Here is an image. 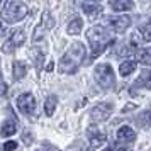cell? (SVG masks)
<instances>
[{"label": "cell", "mask_w": 151, "mask_h": 151, "mask_svg": "<svg viewBox=\"0 0 151 151\" xmlns=\"http://www.w3.org/2000/svg\"><path fill=\"white\" fill-rule=\"evenodd\" d=\"M83 56H85L83 44L82 42H73L66 51V55L60 61V71L61 73H75L80 66V63L83 61Z\"/></svg>", "instance_id": "1"}, {"label": "cell", "mask_w": 151, "mask_h": 151, "mask_svg": "<svg viewBox=\"0 0 151 151\" xmlns=\"http://www.w3.org/2000/svg\"><path fill=\"white\" fill-rule=\"evenodd\" d=\"M87 39H88L90 46H92V58H97L110 44V36L107 32V29L102 27V26L90 27L87 31Z\"/></svg>", "instance_id": "2"}, {"label": "cell", "mask_w": 151, "mask_h": 151, "mask_svg": "<svg viewBox=\"0 0 151 151\" xmlns=\"http://www.w3.org/2000/svg\"><path fill=\"white\" fill-rule=\"evenodd\" d=\"M27 14V7L21 0H7L5 7L2 10V17L7 22H19Z\"/></svg>", "instance_id": "3"}, {"label": "cell", "mask_w": 151, "mask_h": 151, "mask_svg": "<svg viewBox=\"0 0 151 151\" xmlns=\"http://www.w3.org/2000/svg\"><path fill=\"white\" fill-rule=\"evenodd\" d=\"M95 80L100 87H104V88L114 87L116 78H114V71L110 68V65H105V63H104V65L95 66Z\"/></svg>", "instance_id": "4"}, {"label": "cell", "mask_w": 151, "mask_h": 151, "mask_svg": "<svg viewBox=\"0 0 151 151\" xmlns=\"http://www.w3.org/2000/svg\"><path fill=\"white\" fill-rule=\"evenodd\" d=\"M17 107L21 110L22 114H26V116H32L36 110V99L34 95H31V93H22L19 99H17Z\"/></svg>", "instance_id": "5"}, {"label": "cell", "mask_w": 151, "mask_h": 151, "mask_svg": "<svg viewBox=\"0 0 151 151\" xmlns=\"http://www.w3.org/2000/svg\"><path fill=\"white\" fill-rule=\"evenodd\" d=\"M55 26V21H53V17L48 14V12H44L41 17V24L36 27V32H34V41H39L42 36L46 34V32H49L51 31V27Z\"/></svg>", "instance_id": "6"}, {"label": "cell", "mask_w": 151, "mask_h": 151, "mask_svg": "<svg viewBox=\"0 0 151 151\" xmlns=\"http://www.w3.org/2000/svg\"><path fill=\"white\" fill-rule=\"evenodd\" d=\"M110 112H112V104H99L92 109L90 117L93 121H105L110 116Z\"/></svg>", "instance_id": "7"}, {"label": "cell", "mask_w": 151, "mask_h": 151, "mask_svg": "<svg viewBox=\"0 0 151 151\" xmlns=\"http://www.w3.org/2000/svg\"><path fill=\"white\" fill-rule=\"evenodd\" d=\"M109 22L117 32H122V31H126V29L129 27L131 19L127 17V15H116V17H110Z\"/></svg>", "instance_id": "8"}, {"label": "cell", "mask_w": 151, "mask_h": 151, "mask_svg": "<svg viewBox=\"0 0 151 151\" xmlns=\"http://www.w3.org/2000/svg\"><path fill=\"white\" fill-rule=\"evenodd\" d=\"M117 139L121 143H132L136 139V132L131 129L129 126H122L121 129L117 131Z\"/></svg>", "instance_id": "9"}, {"label": "cell", "mask_w": 151, "mask_h": 151, "mask_svg": "<svg viewBox=\"0 0 151 151\" xmlns=\"http://www.w3.org/2000/svg\"><path fill=\"white\" fill-rule=\"evenodd\" d=\"M88 137H90V143H92V146H100V144L107 139V137H105V134H104V132H100L97 127H90V129H88Z\"/></svg>", "instance_id": "10"}, {"label": "cell", "mask_w": 151, "mask_h": 151, "mask_svg": "<svg viewBox=\"0 0 151 151\" xmlns=\"http://www.w3.org/2000/svg\"><path fill=\"white\" fill-rule=\"evenodd\" d=\"M15 131H17V126H15L14 121H5L2 124V129H0V134L4 137H9V136H14Z\"/></svg>", "instance_id": "11"}, {"label": "cell", "mask_w": 151, "mask_h": 151, "mask_svg": "<svg viewBox=\"0 0 151 151\" xmlns=\"http://www.w3.org/2000/svg\"><path fill=\"white\" fill-rule=\"evenodd\" d=\"M132 7H134V2H132V0H114V2H112V9H114V10H119V12H122V10H131Z\"/></svg>", "instance_id": "12"}, {"label": "cell", "mask_w": 151, "mask_h": 151, "mask_svg": "<svg viewBox=\"0 0 151 151\" xmlns=\"http://www.w3.org/2000/svg\"><path fill=\"white\" fill-rule=\"evenodd\" d=\"M82 27H83V21L82 19H73V21L68 24V27H66V32L68 34H71V36H75V34H78L80 31H82Z\"/></svg>", "instance_id": "13"}, {"label": "cell", "mask_w": 151, "mask_h": 151, "mask_svg": "<svg viewBox=\"0 0 151 151\" xmlns=\"http://www.w3.org/2000/svg\"><path fill=\"white\" fill-rule=\"evenodd\" d=\"M134 70H136V63L134 61H122L121 66H119V73L122 76H127V75H131Z\"/></svg>", "instance_id": "14"}, {"label": "cell", "mask_w": 151, "mask_h": 151, "mask_svg": "<svg viewBox=\"0 0 151 151\" xmlns=\"http://www.w3.org/2000/svg\"><path fill=\"white\" fill-rule=\"evenodd\" d=\"M14 78L15 80H21V78H24V76H26V71H27V70H26V65H24V63L22 61H15L14 63Z\"/></svg>", "instance_id": "15"}, {"label": "cell", "mask_w": 151, "mask_h": 151, "mask_svg": "<svg viewBox=\"0 0 151 151\" xmlns=\"http://www.w3.org/2000/svg\"><path fill=\"white\" fill-rule=\"evenodd\" d=\"M56 104H58V99H56L55 95L48 97V100L44 104V112H46V116H53V114H55Z\"/></svg>", "instance_id": "16"}, {"label": "cell", "mask_w": 151, "mask_h": 151, "mask_svg": "<svg viewBox=\"0 0 151 151\" xmlns=\"http://www.w3.org/2000/svg\"><path fill=\"white\" fill-rule=\"evenodd\" d=\"M83 12L88 14L90 17H95L102 12V7L100 5H95V4H83Z\"/></svg>", "instance_id": "17"}, {"label": "cell", "mask_w": 151, "mask_h": 151, "mask_svg": "<svg viewBox=\"0 0 151 151\" xmlns=\"http://www.w3.org/2000/svg\"><path fill=\"white\" fill-rule=\"evenodd\" d=\"M26 41V34H24V31H15L14 34H12V37H10V44L14 46V48H17V46H21L22 42Z\"/></svg>", "instance_id": "18"}, {"label": "cell", "mask_w": 151, "mask_h": 151, "mask_svg": "<svg viewBox=\"0 0 151 151\" xmlns=\"http://www.w3.org/2000/svg\"><path fill=\"white\" fill-rule=\"evenodd\" d=\"M137 85H141L144 88H151V70L150 71H144L141 75V78L137 80Z\"/></svg>", "instance_id": "19"}, {"label": "cell", "mask_w": 151, "mask_h": 151, "mask_svg": "<svg viewBox=\"0 0 151 151\" xmlns=\"http://www.w3.org/2000/svg\"><path fill=\"white\" fill-rule=\"evenodd\" d=\"M150 114H151L150 110H144L143 114L136 119V122L139 124L141 127H148V124H150Z\"/></svg>", "instance_id": "20"}, {"label": "cell", "mask_w": 151, "mask_h": 151, "mask_svg": "<svg viewBox=\"0 0 151 151\" xmlns=\"http://www.w3.org/2000/svg\"><path fill=\"white\" fill-rule=\"evenodd\" d=\"M139 32H141V36H143V41L144 42H150V44H151V24L143 26Z\"/></svg>", "instance_id": "21"}, {"label": "cell", "mask_w": 151, "mask_h": 151, "mask_svg": "<svg viewBox=\"0 0 151 151\" xmlns=\"http://www.w3.org/2000/svg\"><path fill=\"white\" fill-rule=\"evenodd\" d=\"M136 58H137V60H139L141 63H144V65H150V63H151V56H150V53H148V51H143V49L136 53Z\"/></svg>", "instance_id": "22"}, {"label": "cell", "mask_w": 151, "mask_h": 151, "mask_svg": "<svg viewBox=\"0 0 151 151\" xmlns=\"http://www.w3.org/2000/svg\"><path fill=\"white\" fill-rule=\"evenodd\" d=\"M17 148V143L15 141H7V143L4 144V151H14Z\"/></svg>", "instance_id": "23"}, {"label": "cell", "mask_w": 151, "mask_h": 151, "mask_svg": "<svg viewBox=\"0 0 151 151\" xmlns=\"http://www.w3.org/2000/svg\"><path fill=\"white\" fill-rule=\"evenodd\" d=\"M7 92V85H5V82L2 80V73H0V95H4Z\"/></svg>", "instance_id": "24"}, {"label": "cell", "mask_w": 151, "mask_h": 151, "mask_svg": "<svg viewBox=\"0 0 151 151\" xmlns=\"http://www.w3.org/2000/svg\"><path fill=\"white\" fill-rule=\"evenodd\" d=\"M117 151H131V148H129V146H119Z\"/></svg>", "instance_id": "25"}, {"label": "cell", "mask_w": 151, "mask_h": 151, "mask_svg": "<svg viewBox=\"0 0 151 151\" xmlns=\"http://www.w3.org/2000/svg\"><path fill=\"white\" fill-rule=\"evenodd\" d=\"M22 137L26 139V144H29V143H31V136H29L27 132H26V134H24V136H22Z\"/></svg>", "instance_id": "26"}, {"label": "cell", "mask_w": 151, "mask_h": 151, "mask_svg": "<svg viewBox=\"0 0 151 151\" xmlns=\"http://www.w3.org/2000/svg\"><path fill=\"white\" fill-rule=\"evenodd\" d=\"M53 68H55V65H53V63H49L48 68H46V70H48V71H53Z\"/></svg>", "instance_id": "27"}, {"label": "cell", "mask_w": 151, "mask_h": 151, "mask_svg": "<svg viewBox=\"0 0 151 151\" xmlns=\"http://www.w3.org/2000/svg\"><path fill=\"white\" fill-rule=\"evenodd\" d=\"M4 31H5V29L2 27V26H0V34H2V32H4Z\"/></svg>", "instance_id": "28"}, {"label": "cell", "mask_w": 151, "mask_h": 151, "mask_svg": "<svg viewBox=\"0 0 151 151\" xmlns=\"http://www.w3.org/2000/svg\"><path fill=\"white\" fill-rule=\"evenodd\" d=\"M102 151H112V150H110V148H105V150H102Z\"/></svg>", "instance_id": "29"}, {"label": "cell", "mask_w": 151, "mask_h": 151, "mask_svg": "<svg viewBox=\"0 0 151 151\" xmlns=\"http://www.w3.org/2000/svg\"><path fill=\"white\" fill-rule=\"evenodd\" d=\"M36 151H46V150H36Z\"/></svg>", "instance_id": "30"}, {"label": "cell", "mask_w": 151, "mask_h": 151, "mask_svg": "<svg viewBox=\"0 0 151 151\" xmlns=\"http://www.w3.org/2000/svg\"><path fill=\"white\" fill-rule=\"evenodd\" d=\"M87 151H93V150H92V148H90V150H87Z\"/></svg>", "instance_id": "31"}, {"label": "cell", "mask_w": 151, "mask_h": 151, "mask_svg": "<svg viewBox=\"0 0 151 151\" xmlns=\"http://www.w3.org/2000/svg\"><path fill=\"white\" fill-rule=\"evenodd\" d=\"M0 2H2V0H0Z\"/></svg>", "instance_id": "32"}]
</instances>
